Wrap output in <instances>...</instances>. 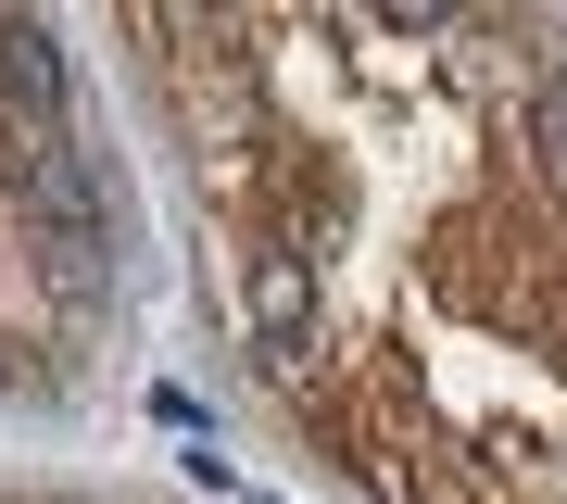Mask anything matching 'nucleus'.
Returning <instances> with one entry per match:
<instances>
[{
  "instance_id": "obj_1",
  "label": "nucleus",
  "mask_w": 567,
  "mask_h": 504,
  "mask_svg": "<svg viewBox=\"0 0 567 504\" xmlns=\"http://www.w3.org/2000/svg\"><path fill=\"white\" fill-rule=\"evenodd\" d=\"M240 328H252V353L278 366H303V341H316V253L303 240H252L240 253Z\"/></svg>"
},
{
  "instance_id": "obj_2",
  "label": "nucleus",
  "mask_w": 567,
  "mask_h": 504,
  "mask_svg": "<svg viewBox=\"0 0 567 504\" xmlns=\"http://www.w3.org/2000/svg\"><path fill=\"white\" fill-rule=\"evenodd\" d=\"M0 114H13V152L76 140V126H63V51H51V25H0Z\"/></svg>"
},
{
  "instance_id": "obj_3",
  "label": "nucleus",
  "mask_w": 567,
  "mask_h": 504,
  "mask_svg": "<svg viewBox=\"0 0 567 504\" xmlns=\"http://www.w3.org/2000/svg\"><path fill=\"white\" fill-rule=\"evenodd\" d=\"M404 504H505V492H492L480 466H454V454H416L404 466Z\"/></svg>"
},
{
  "instance_id": "obj_4",
  "label": "nucleus",
  "mask_w": 567,
  "mask_h": 504,
  "mask_svg": "<svg viewBox=\"0 0 567 504\" xmlns=\"http://www.w3.org/2000/svg\"><path fill=\"white\" fill-rule=\"evenodd\" d=\"M529 152H543V177L567 189V63L543 76V114H529Z\"/></svg>"
}]
</instances>
